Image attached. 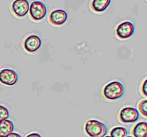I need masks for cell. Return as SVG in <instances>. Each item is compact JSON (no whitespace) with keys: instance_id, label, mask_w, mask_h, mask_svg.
Masks as SVG:
<instances>
[{"instance_id":"6da1fadb","label":"cell","mask_w":147,"mask_h":137,"mask_svg":"<svg viewBox=\"0 0 147 137\" xmlns=\"http://www.w3.org/2000/svg\"><path fill=\"white\" fill-rule=\"evenodd\" d=\"M124 94V88L121 83L111 81L103 88V94L105 98L109 100H116L121 98Z\"/></svg>"},{"instance_id":"7a4b0ae2","label":"cell","mask_w":147,"mask_h":137,"mask_svg":"<svg viewBox=\"0 0 147 137\" xmlns=\"http://www.w3.org/2000/svg\"><path fill=\"white\" fill-rule=\"evenodd\" d=\"M85 128L86 133L90 137H104L107 134L106 125L97 120H88Z\"/></svg>"},{"instance_id":"3957f363","label":"cell","mask_w":147,"mask_h":137,"mask_svg":"<svg viewBox=\"0 0 147 137\" xmlns=\"http://www.w3.org/2000/svg\"><path fill=\"white\" fill-rule=\"evenodd\" d=\"M29 11L33 19L35 21H40L47 14V7L42 1H34L30 5Z\"/></svg>"},{"instance_id":"277c9868","label":"cell","mask_w":147,"mask_h":137,"mask_svg":"<svg viewBox=\"0 0 147 137\" xmlns=\"http://www.w3.org/2000/svg\"><path fill=\"white\" fill-rule=\"evenodd\" d=\"M135 31V27L130 21H123L121 23L116 29V34L121 39H128L133 35Z\"/></svg>"},{"instance_id":"5b68a950","label":"cell","mask_w":147,"mask_h":137,"mask_svg":"<svg viewBox=\"0 0 147 137\" xmlns=\"http://www.w3.org/2000/svg\"><path fill=\"white\" fill-rule=\"evenodd\" d=\"M139 116V111L133 107H125L119 113V118L123 123L135 122L137 121Z\"/></svg>"},{"instance_id":"8992f818","label":"cell","mask_w":147,"mask_h":137,"mask_svg":"<svg viewBox=\"0 0 147 137\" xmlns=\"http://www.w3.org/2000/svg\"><path fill=\"white\" fill-rule=\"evenodd\" d=\"M18 81V75L15 71L4 68L0 71V82L7 86H13Z\"/></svg>"},{"instance_id":"52a82bcc","label":"cell","mask_w":147,"mask_h":137,"mask_svg":"<svg viewBox=\"0 0 147 137\" xmlns=\"http://www.w3.org/2000/svg\"><path fill=\"white\" fill-rule=\"evenodd\" d=\"M30 4L27 0H14L11 4L13 13L18 17H22L28 13Z\"/></svg>"},{"instance_id":"ba28073f","label":"cell","mask_w":147,"mask_h":137,"mask_svg":"<svg viewBox=\"0 0 147 137\" xmlns=\"http://www.w3.org/2000/svg\"><path fill=\"white\" fill-rule=\"evenodd\" d=\"M41 39L38 36L31 35L26 38L24 41V47L28 52L36 51L41 47Z\"/></svg>"},{"instance_id":"9c48e42d","label":"cell","mask_w":147,"mask_h":137,"mask_svg":"<svg viewBox=\"0 0 147 137\" xmlns=\"http://www.w3.org/2000/svg\"><path fill=\"white\" fill-rule=\"evenodd\" d=\"M67 19V12L63 9L54 10L50 14V21L54 25H62Z\"/></svg>"},{"instance_id":"30bf717a","label":"cell","mask_w":147,"mask_h":137,"mask_svg":"<svg viewBox=\"0 0 147 137\" xmlns=\"http://www.w3.org/2000/svg\"><path fill=\"white\" fill-rule=\"evenodd\" d=\"M14 130V124L10 120H4L0 121V136L6 137L7 135L12 133Z\"/></svg>"},{"instance_id":"8fae6325","label":"cell","mask_w":147,"mask_h":137,"mask_svg":"<svg viewBox=\"0 0 147 137\" xmlns=\"http://www.w3.org/2000/svg\"><path fill=\"white\" fill-rule=\"evenodd\" d=\"M111 1V0H93L91 7L96 12H102L109 7Z\"/></svg>"},{"instance_id":"7c38bea8","label":"cell","mask_w":147,"mask_h":137,"mask_svg":"<svg viewBox=\"0 0 147 137\" xmlns=\"http://www.w3.org/2000/svg\"><path fill=\"white\" fill-rule=\"evenodd\" d=\"M133 134L134 137L147 136V123L139 122L136 124L133 129Z\"/></svg>"},{"instance_id":"4fadbf2b","label":"cell","mask_w":147,"mask_h":137,"mask_svg":"<svg viewBox=\"0 0 147 137\" xmlns=\"http://www.w3.org/2000/svg\"><path fill=\"white\" fill-rule=\"evenodd\" d=\"M128 131L124 127H115L111 131V137H126L127 136Z\"/></svg>"},{"instance_id":"5bb4252c","label":"cell","mask_w":147,"mask_h":137,"mask_svg":"<svg viewBox=\"0 0 147 137\" xmlns=\"http://www.w3.org/2000/svg\"><path fill=\"white\" fill-rule=\"evenodd\" d=\"M139 108L140 112L144 116H147V100L144 99L139 102Z\"/></svg>"},{"instance_id":"9a60e30c","label":"cell","mask_w":147,"mask_h":137,"mask_svg":"<svg viewBox=\"0 0 147 137\" xmlns=\"http://www.w3.org/2000/svg\"><path fill=\"white\" fill-rule=\"evenodd\" d=\"M9 116V114L7 108L0 105V121L7 119Z\"/></svg>"},{"instance_id":"2e32d148","label":"cell","mask_w":147,"mask_h":137,"mask_svg":"<svg viewBox=\"0 0 147 137\" xmlns=\"http://www.w3.org/2000/svg\"><path fill=\"white\" fill-rule=\"evenodd\" d=\"M142 93L145 96H147V79L145 80L142 85Z\"/></svg>"},{"instance_id":"e0dca14e","label":"cell","mask_w":147,"mask_h":137,"mask_svg":"<svg viewBox=\"0 0 147 137\" xmlns=\"http://www.w3.org/2000/svg\"><path fill=\"white\" fill-rule=\"evenodd\" d=\"M26 137H42V136L39 134H37V133H32V134H28Z\"/></svg>"},{"instance_id":"ac0fdd59","label":"cell","mask_w":147,"mask_h":137,"mask_svg":"<svg viewBox=\"0 0 147 137\" xmlns=\"http://www.w3.org/2000/svg\"><path fill=\"white\" fill-rule=\"evenodd\" d=\"M6 137H21V136L18 134H16V133H11Z\"/></svg>"},{"instance_id":"d6986e66","label":"cell","mask_w":147,"mask_h":137,"mask_svg":"<svg viewBox=\"0 0 147 137\" xmlns=\"http://www.w3.org/2000/svg\"><path fill=\"white\" fill-rule=\"evenodd\" d=\"M105 137H111V136H105Z\"/></svg>"},{"instance_id":"ffe728a7","label":"cell","mask_w":147,"mask_h":137,"mask_svg":"<svg viewBox=\"0 0 147 137\" xmlns=\"http://www.w3.org/2000/svg\"><path fill=\"white\" fill-rule=\"evenodd\" d=\"M126 137H133V136H126Z\"/></svg>"},{"instance_id":"44dd1931","label":"cell","mask_w":147,"mask_h":137,"mask_svg":"<svg viewBox=\"0 0 147 137\" xmlns=\"http://www.w3.org/2000/svg\"><path fill=\"white\" fill-rule=\"evenodd\" d=\"M0 137H1V136H0Z\"/></svg>"}]
</instances>
